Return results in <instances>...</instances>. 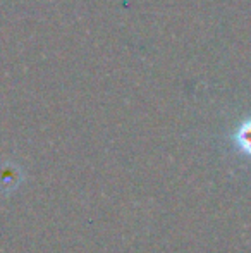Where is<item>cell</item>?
<instances>
[{
	"mask_svg": "<svg viewBox=\"0 0 251 253\" xmlns=\"http://www.w3.org/2000/svg\"><path fill=\"white\" fill-rule=\"evenodd\" d=\"M236 141L245 152L251 153V119L245 121L236 133Z\"/></svg>",
	"mask_w": 251,
	"mask_h": 253,
	"instance_id": "obj_1",
	"label": "cell"
}]
</instances>
